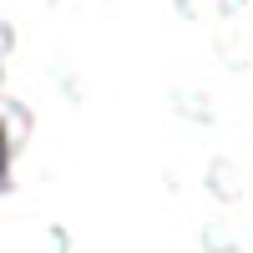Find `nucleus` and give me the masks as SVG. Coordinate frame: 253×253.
I'll return each instance as SVG.
<instances>
[{
  "instance_id": "nucleus-1",
  "label": "nucleus",
  "mask_w": 253,
  "mask_h": 253,
  "mask_svg": "<svg viewBox=\"0 0 253 253\" xmlns=\"http://www.w3.org/2000/svg\"><path fill=\"white\" fill-rule=\"evenodd\" d=\"M0 172H5V132H0Z\"/></svg>"
}]
</instances>
